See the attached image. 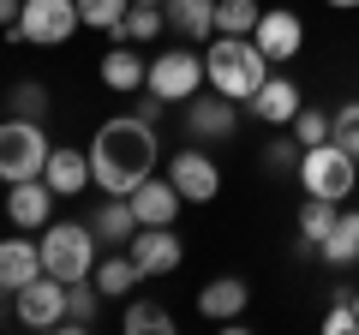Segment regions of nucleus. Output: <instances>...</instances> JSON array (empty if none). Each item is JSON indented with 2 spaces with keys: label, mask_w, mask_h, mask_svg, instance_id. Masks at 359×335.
I'll use <instances>...</instances> for the list:
<instances>
[{
  "label": "nucleus",
  "mask_w": 359,
  "mask_h": 335,
  "mask_svg": "<svg viewBox=\"0 0 359 335\" xmlns=\"http://www.w3.org/2000/svg\"><path fill=\"white\" fill-rule=\"evenodd\" d=\"M120 329L126 335H174V311L156 306V299H132L126 317H120Z\"/></svg>",
  "instance_id": "nucleus-26"
},
{
  "label": "nucleus",
  "mask_w": 359,
  "mask_h": 335,
  "mask_svg": "<svg viewBox=\"0 0 359 335\" xmlns=\"http://www.w3.org/2000/svg\"><path fill=\"white\" fill-rule=\"evenodd\" d=\"M132 216H138V228H174L180 210H186V198L174 192V180L168 174H150L144 186H132Z\"/></svg>",
  "instance_id": "nucleus-14"
},
{
  "label": "nucleus",
  "mask_w": 359,
  "mask_h": 335,
  "mask_svg": "<svg viewBox=\"0 0 359 335\" xmlns=\"http://www.w3.org/2000/svg\"><path fill=\"white\" fill-rule=\"evenodd\" d=\"M294 138H299V150L330 144V114H323V108H299V114H294Z\"/></svg>",
  "instance_id": "nucleus-31"
},
{
  "label": "nucleus",
  "mask_w": 359,
  "mask_h": 335,
  "mask_svg": "<svg viewBox=\"0 0 359 335\" xmlns=\"http://www.w3.org/2000/svg\"><path fill=\"white\" fill-rule=\"evenodd\" d=\"M132 114H138V120H150V126H156V120H162V102H156V96H150V90H144V102H138V108H132Z\"/></svg>",
  "instance_id": "nucleus-35"
},
{
  "label": "nucleus",
  "mask_w": 359,
  "mask_h": 335,
  "mask_svg": "<svg viewBox=\"0 0 359 335\" xmlns=\"http://www.w3.org/2000/svg\"><path fill=\"white\" fill-rule=\"evenodd\" d=\"M13 317L25 323V329H60L66 323V282L42 270L36 282H25L13 294Z\"/></svg>",
  "instance_id": "nucleus-9"
},
{
  "label": "nucleus",
  "mask_w": 359,
  "mask_h": 335,
  "mask_svg": "<svg viewBox=\"0 0 359 335\" xmlns=\"http://www.w3.org/2000/svg\"><path fill=\"white\" fill-rule=\"evenodd\" d=\"M252 42L269 54V66H287V60H299V48H306V25H299L294 6H264Z\"/></svg>",
  "instance_id": "nucleus-10"
},
{
  "label": "nucleus",
  "mask_w": 359,
  "mask_h": 335,
  "mask_svg": "<svg viewBox=\"0 0 359 335\" xmlns=\"http://www.w3.org/2000/svg\"><path fill=\"white\" fill-rule=\"evenodd\" d=\"M162 13H168V30L186 42L216 36V0H162Z\"/></svg>",
  "instance_id": "nucleus-20"
},
{
  "label": "nucleus",
  "mask_w": 359,
  "mask_h": 335,
  "mask_svg": "<svg viewBox=\"0 0 359 335\" xmlns=\"http://www.w3.org/2000/svg\"><path fill=\"white\" fill-rule=\"evenodd\" d=\"M36 275H42V245L25 240V228L6 233V240H0V294H18V287L36 282Z\"/></svg>",
  "instance_id": "nucleus-18"
},
{
  "label": "nucleus",
  "mask_w": 359,
  "mask_h": 335,
  "mask_svg": "<svg viewBox=\"0 0 359 335\" xmlns=\"http://www.w3.org/2000/svg\"><path fill=\"white\" fill-rule=\"evenodd\" d=\"M264 6L257 0H216V36H252Z\"/></svg>",
  "instance_id": "nucleus-27"
},
{
  "label": "nucleus",
  "mask_w": 359,
  "mask_h": 335,
  "mask_svg": "<svg viewBox=\"0 0 359 335\" xmlns=\"http://www.w3.org/2000/svg\"><path fill=\"white\" fill-rule=\"evenodd\" d=\"M245 108H252V120H264V126H294V114L306 108V96H299V84H294V78L269 72Z\"/></svg>",
  "instance_id": "nucleus-16"
},
{
  "label": "nucleus",
  "mask_w": 359,
  "mask_h": 335,
  "mask_svg": "<svg viewBox=\"0 0 359 335\" xmlns=\"http://www.w3.org/2000/svg\"><path fill=\"white\" fill-rule=\"evenodd\" d=\"M323 6H335V13H353V6H359V0H323Z\"/></svg>",
  "instance_id": "nucleus-37"
},
{
  "label": "nucleus",
  "mask_w": 359,
  "mask_h": 335,
  "mask_svg": "<svg viewBox=\"0 0 359 335\" xmlns=\"http://www.w3.org/2000/svg\"><path fill=\"white\" fill-rule=\"evenodd\" d=\"M132 6H162V0H132Z\"/></svg>",
  "instance_id": "nucleus-38"
},
{
  "label": "nucleus",
  "mask_w": 359,
  "mask_h": 335,
  "mask_svg": "<svg viewBox=\"0 0 359 335\" xmlns=\"http://www.w3.org/2000/svg\"><path fill=\"white\" fill-rule=\"evenodd\" d=\"M36 245H42V270L60 275V282H84V275H96V258H102V240H96L90 221H48Z\"/></svg>",
  "instance_id": "nucleus-3"
},
{
  "label": "nucleus",
  "mask_w": 359,
  "mask_h": 335,
  "mask_svg": "<svg viewBox=\"0 0 359 335\" xmlns=\"http://www.w3.org/2000/svg\"><path fill=\"white\" fill-rule=\"evenodd\" d=\"M264 78H269V54L252 36H210L204 42V84L216 96H228V102L245 108Z\"/></svg>",
  "instance_id": "nucleus-2"
},
{
  "label": "nucleus",
  "mask_w": 359,
  "mask_h": 335,
  "mask_svg": "<svg viewBox=\"0 0 359 335\" xmlns=\"http://www.w3.org/2000/svg\"><path fill=\"white\" fill-rule=\"evenodd\" d=\"M186 132L192 138H204V144H228L233 132H240V102H228V96H216V90H198L192 102H186Z\"/></svg>",
  "instance_id": "nucleus-11"
},
{
  "label": "nucleus",
  "mask_w": 359,
  "mask_h": 335,
  "mask_svg": "<svg viewBox=\"0 0 359 335\" xmlns=\"http://www.w3.org/2000/svg\"><path fill=\"white\" fill-rule=\"evenodd\" d=\"M90 174H96V186L114 198H126L132 186H144L156 174V156H162V144H156V126L138 114H108L102 126L90 132Z\"/></svg>",
  "instance_id": "nucleus-1"
},
{
  "label": "nucleus",
  "mask_w": 359,
  "mask_h": 335,
  "mask_svg": "<svg viewBox=\"0 0 359 335\" xmlns=\"http://www.w3.org/2000/svg\"><path fill=\"white\" fill-rule=\"evenodd\" d=\"M144 78H150V54L138 42H114V54H102V84L114 96H138Z\"/></svg>",
  "instance_id": "nucleus-19"
},
{
  "label": "nucleus",
  "mask_w": 359,
  "mask_h": 335,
  "mask_svg": "<svg viewBox=\"0 0 359 335\" xmlns=\"http://www.w3.org/2000/svg\"><path fill=\"white\" fill-rule=\"evenodd\" d=\"M6 221H13V228H25V233H42L54 221V186L42 180H13L6 186Z\"/></svg>",
  "instance_id": "nucleus-12"
},
{
  "label": "nucleus",
  "mask_w": 359,
  "mask_h": 335,
  "mask_svg": "<svg viewBox=\"0 0 359 335\" xmlns=\"http://www.w3.org/2000/svg\"><path fill=\"white\" fill-rule=\"evenodd\" d=\"M318 258L330 264V270H353L359 264V210H341V221L330 228V240L318 245Z\"/></svg>",
  "instance_id": "nucleus-23"
},
{
  "label": "nucleus",
  "mask_w": 359,
  "mask_h": 335,
  "mask_svg": "<svg viewBox=\"0 0 359 335\" xmlns=\"http://www.w3.org/2000/svg\"><path fill=\"white\" fill-rule=\"evenodd\" d=\"M126 13H132V0H78V18H84V30H102V36H120Z\"/></svg>",
  "instance_id": "nucleus-28"
},
{
  "label": "nucleus",
  "mask_w": 359,
  "mask_h": 335,
  "mask_svg": "<svg viewBox=\"0 0 359 335\" xmlns=\"http://www.w3.org/2000/svg\"><path fill=\"white\" fill-rule=\"evenodd\" d=\"M6 102H13V114H25V120H48V84H36V78H18L13 90H6Z\"/></svg>",
  "instance_id": "nucleus-30"
},
{
  "label": "nucleus",
  "mask_w": 359,
  "mask_h": 335,
  "mask_svg": "<svg viewBox=\"0 0 359 335\" xmlns=\"http://www.w3.org/2000/svg\"><path fill=\"white\" fill-rule=\"evenodd\" d=\"M330 138H335V144H347V150L359 156V102H341V108L330 114Z\"/></svg>",
  "instance_id": "nucleus-33"
},
{
  "label": "nucleus",
  "mask_w": 359,
  "mask_h": 335,
  "mask_svg": "<svg viewBox=\"0 0 359 335\" xmlns=\"http://www.w3.org/2000/svg\"><path fill=\"white\" fill-rule=\"evenodd\" d=\"M144 90H150L156 102H192V96L204 90V54L198 48H156Z\"/></svg>",
  "instance_id": "nucleus-7"
},
{
  "label": "nucleus",
  "mask_w": 359,
  "mask_h": 335,
  "mask_svg": "<svg viewBox=\"0 0 359 335\" xmlns=\"http://www.w3.org/2000/svg\"><path fill=\"white\" fill-rule=\"evenodd\" d=\"M162 174L174 180V192L186 198V204H216L222 198V162L210 150H174Z\"/></svg>",
  "instance_id": "nucleus-8"
},
{
  "label": "nucleus",
  "mask_w": 359,
  "mask_h": 335,
  "mask_svg": "<svg viewBox=\"0 0 359 335\" xmlns=\"http://www.w3.org/2000/svg\"><path fill=\"white\" fill-rule=\"evenodd\" d=\"M42 180L54 186V198H78L96 186V174H90V150H72V144H54L48 150V168H42Z\"/></svg>",
  "instance_id": "nucleus-17"
},
{
  "label": "nucleus",
  "mask_w": 359,
  "mask_h": 335,
  "mask_svg": "<svg viewBox=\"0 0 359 335\" xmlns=\"http://www.w3.org/2000/svg\"><path fill=\"white\" fill-rule=\"evenodd\" d=\"M96 311H102V287L90 282V275H84V282H66V323H60L66 335L90 329V323H96Z\"/></svg>",
  "instance_id": "nucleus-25"
},
{
  "label": "nucleus",
  "mask_w": 359,
  "mask_h": 335,
  "mask_svg": "<svg viewBox=\"0 0 359 335\" xmlns=\"http://www.w3.org/2000/svg\"><path fill=\"white\" fill-rule=\"evenodd\" d=\"M299 156H306L299 138H269L264 144V168H269V174H299Z\"/></svg>",
  "instance_id": "nucleus-32"
},
{
  "label": "nucleus",
  "mask_w": 359,
  "mask_h": 335,
  "mask_svg": "<svg viewBox=\"0 0 359 335\" xmlns=\"http://www.w3.org/2000/svg\"><path fill=\"white\" fill-rule=\"evenodd\" d=\"M48 132H42V120H0V180L13 186V180H36L42 168H48Z\"/></svg>",
  "instance_id": "nucleus-5"
},
{
  "label": "nucleus",
  "mask_w": 359,
  "mask_h": 335,
  "mask_svg": "<svg viewBox=\"0 0 359 335\" xmlns=\"http://www.w3.org/2000/svg\"><path fill=\"white\" fill-rule=\"evenodd\" d=\"M78 30H84L78 0H25V13H18V25L6 30V36L30 42V48H66Z\"/></svg>",
  "instance_id": "nucleus-6"
},
{
  "label": "nucleus",
  "mask_w": 359,
  "mask_h": 335,
  "mask_svg": "<svg viewBox=\"0 0 359 335\" xmlns=\"http://www.w3.org/2000/svg\"><path fill=\"white\" fill-rule=\"evenodd\" d=\"M323 329H330V335H359V311H353V294H347V299H335V306L323 311Z\"/></svg>",
  "instance_id": "nucleus-34"
},
{
  "label": "nucleus",
  "mask_w": 359,
  "mask_h": 335,
  "mask_svg": "<svg viewBox=\"0 0 359 335\" xmlns=\"http://www.w3.org/2000/svg\"><path fill=\"white\" fill-rule=\"evenodd\" d=\"M335 221H341V204H335V198H306V204H299V245L318 252Z\"/></svg>",
  "instance_id": "nucleus-24"
},
{
  "label": "nucleus",
  "mask_w": 359,
  "mask_h": 335,
  "mask_svg": "<svg viewBox=\"0 0 359 335\" xmlns=\"http://www.w3.org/2000/svg\"><path fill=\"white\" fill-rule=\"evenodd\" d=\"M294 180H299L306 198H335V204H341V198L359 186V156L347 150V144H335V138L330 144H311V150L299 156Z\"/></svg>",
  "instance_id": "nucleus-4"
},
{
  "label": "nucleus",
  "mask_w": 359,
  "mask_h": 335,
  "mask_svg": "<svg viewBox=\"0 0 359 335\" xmlns=\"http://www.w3.org/2000/svg\"><path fill=\"white\" fill-rule=\"evenodd\" d=\"M18 13H25V0H0V30H13Z\"/></svg>",
  "instance_id": "nucleus-36"
},
{
  "label": "nucleus",
  "mask_w": 359,
  "mask_h": 335,
  "mask_svg": "<svg viewBox=\"0 0 359 335\" xmlns=\"http://www.w3.org/2000/svg\"><path fill=\"white\" fill-rule=\"evenodd\" d=\"M126 252H132V264L144 270V282H150V275H174L180 264H186V245H180L174 228H138Z\"/></svg>",
  "instance_id": "nucleus-13"
},
{
  "label": "nucleus",
  "mask_w": 359,
  "mask_h": 335,
  "mask_svg": "<svg viewBox=\"0 0 359 335\" xmlns=\"http://www.w3.org/2000/svg\"><path fill=\"white\" fill-rule=\"evenodd\" d=\"M353 311H359V294H353Z\"/></svg>",
  "instance_id": "nucleus-39"
},
{
  "label": "nucleus",
  "mask_w": 359,
  "mask_h": 335,
  "mask_svg": "<svg viewBox=\"0 0 359 335\" xmlns=\"http://www.w3.org/2000/svg\"><path fill=\"white\" fill-rule=\"evenodd\" d=\"M245 311H252V282H240V275H216V282L198 287V317L204 323H240Z\"/></svg>",
  "instance_id": "nucleus-15"
},
{
  "label": "nucleus",
  "mask_w": 359,
  "mask_h": 335,
  "mask_svg": "<svg viewBox=\"0 0 359 335\" xmlns=\"http://www.w3.org/2000/svg\"><path fill=\"white\" fill-rule=\"evenodd\" d=\"M90 282L102 287V299H132V287L144 282V270L132 264V252H114L108 245V258H96V275Z\"/></svg>",
  "instance_id": "nucleus-21"
},
{
  "label": "nucleus",
  "mask_w": 359,
  "mask_h": 335,
  "mask_svg": "<svg viewBox=\"0 0 359 335\" xmlns=\"http://www.w3.org/2000/svg\"><path fill=\"white\" fill-rule=\"evenodd\" d=\"M162 30H168V13H162V6H132L114 42H138V48H144V42H156Z\"/></svg>",
  "instance_id": "nucleus-29"
},
{
  "label": "nucleus",
  "mask_w": 359,
  "mask_h": 335,
  "mask_svg": "<svg viewBox=\"0 0 359 335\" xmlns=\"http://www.w3.org/2000/svg\"><path fill=\"white\" fill-rule=\"evenodd\" d=\"M90 228H96V240H102V245H132V233H138L132 198H114V192H108L102 204H96V216H90Z\"/></svg>",
  "instance_id": "nucleus-22"
}]
</instances>
